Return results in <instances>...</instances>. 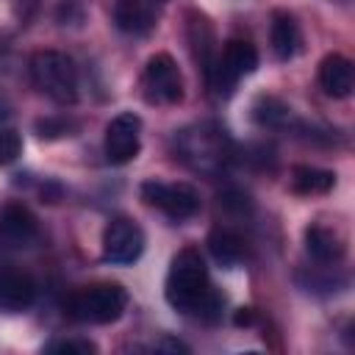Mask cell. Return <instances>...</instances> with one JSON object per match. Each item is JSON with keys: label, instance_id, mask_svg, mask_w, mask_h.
Instances as JSON below:
<instances>
[{"label": "cell", "instance_id": "9a60e30c", "mask_svg": "<svg viewBox=\"0 0 355 355\" xmlns=\"http://www.w3.org/2000/svg\"><path fill=\"white\" fill-rule=\"evenodd\" d=\"M189 42H191V53H194V61L200 64L202 75L208 78V72L214 69V61H216V47H214V31L208 25V19L197 11L189 14Z\"/></svg>", "mask_w": 355, "mask_h": 355}, {"label": "cell", "instance_id": "8fae6325", "mask_svg": "<svg viewBox=\"0 0 355 355\" xmlns=\"http://www.w3.org/2000/svg\"><path fill=\"white\" fill-rule=\"evenodd\" d=\"M36 300V280L14 266H0V311L19 313Z\"/></svg>", "mask_w": 355, "mask_h": 355}, {"label": "cell", "instance_id": "e0dca14e", "mask_svg": "<svg viewBox=\"0 0 355 355\" xmlns=\"http://www.w3.org/2000/svg\"><path fill=\"white\" fill-rule=\"evenodd\" d=\"M208 252L214 255L216 263H222L225 269H233L244 258V241L239 233H233L227 227H214L208 233Z\"/></svg>", "mask_w": 355, "mask_h": 355}, {"label": "cell", "instance_id": "4fadbf2b", "mask_svg": "<svg viewBox=\"0 0 355 355\" xmlns=\"http://www.w3.org/2000/svg\"><path fill=\"white\" fill-rule=\"evenodd\" d=\"M272 50L280 61H288L300 53V44H302V33H300V25L297 19L288 14V11H275L272 14Z\"/></svg>", "mask_w": 355, "mask_h": 355}, {"label": "cell", "instance_id": "cb8c5ba5", "mask_svg": "<svg viewBox=\"0 0 355 355\" xmlns=\"http://www.w3.org/2000/svg\"><path fill=\"white\" fill-rule=\"evenodd\" d=\"M233 322H236L239 327H241V324H252V322H255V311H252V308H241V311L233 316Z\"/></svg>", "mask_w": 355, "mask_h": 355}, {"label": "cell", "instance_id": "ffe728a7", "mask_svg": "<svg viewBox=\"0 0 355 355\" xmlns=\"http://www.w3.org/2000/svg\"><path fill=\"white\" fill-rule=\"evenodd\" d=\"M44 349L58 352V355H92V352H97V344L89 338H55Z\"/></svg>", "mask_w": 355, "mask_h": 355}, {"label": "cell", "instance_id": "7402d4cb", "mask_svg": "<svg viewBox=\"0 0 355 355\" xmlns=\"http://www.w3.org/2000/svg\"><path fill=\"white\" fill-rule=\"evenodd\" d=\"M22 153V139L17 130H0V166H8L19 158Z\"/></svg>", "mask_w": 355, "mask_h": 355}, {"label": "cell", "instance_id": "8992f818", "mask_svg": "<svg viewBox=\"0 0 355 355\" xmlns=\"http://www.w3.org/2000/svg\"><path fill=\"white\" fill-rule=\"evenodd\" d=\"M141 200L161 214H166L172 222H183L200 211V194L189 183H161V180H144L141 183Z\"/></svg>", "mask_w": 355, "mask_h": 355}, {"label": "cell", "instance_id": "2e32d148", "mask_svg": "<svg viewBox=\"0 0 355 355\" xmlns=\"http://www.w3.org/2000/svg\"><path fill=\"white\" fill-rule=\"evenodd\" d=\"M305 247H308V255L313 261H319V263H336L344 255L341 239L333 230L322 227V225H311L305 230Z\"/></svg>", "mask_w": 355, "mask_h": 355}, {"label": "cell", "instance_id": "277c9868", "mask_svg": "<svg viewBox=\"0 0 355 355\" xmlns=\"http://www.w3.org/2000/svg\"><path fill=\"white\" fill-rule=\"evenodd\" d=\"M255 67H258V50H255V44L247 42V39H230L225 44L222 55H216L214 69L208 72L205 80H208V86L216 94H230L233 86L244 75L255 72Z\"/></svg>", "mask_w": 355, "mask_h": 355}, {"label": "cell", "instance_id": "5bb4252c", "mask_svg": "<svg viewBox=\"0 0 355 355\" xmlns=\"http://www.w3.org/2000/svg\"><path fill=\"white\" fill-rule=\"evenodd\" d=\"M114 17L125 33L141 36L155 25V0H119Z\"/></svg>", "mask_w": 355, "mask_h": 355}, {"label": "cell", "instance_id": "30bf717a", "mask_svg": "<svg viewBox=\"0 0 355 355\" xmlns=\"http://www.w3.org/2000/svg\"><path fill=\"white\" fill-rule=\"evenodd\" d=\"M36 233H39L36 216L25 205L11 202L0 211V252L28 247L36 239Z\"/></svg>", "mask_w": 355, "mask_h": 355}, {"label": "cell", "instance_id": "d6986e66", "mask_svg": "<svg viewBox=\"0 0 355 355\" xmlns=\"http://www.w3.org/2000/svg\"><path fill=\"white\" fill-rule=\"evenodd\" d=\"M252 116H255V122H258V125L277 128V125H283V122H286L288 108H286L280 100H275V97H258V100H255V105H252Z\"/></svg>", "mask_w": 355, "mask_h": 355}, {"label": "cell", "instance_id": "9c48e42d", "mask_svg": "<svg viewBox=\"0 0 355 355\" xmlns=\"http://www.w3.org/2000/svg\"><path fill=\"white\" fill-rule=\"evenodd\" d=\"M141 147V119L133 111L116 114L105 128V158L108 164H128Z\"/></svg>", "mask_w": 355, "mask_h": 355}, {"label": "cell", "instance_id": "5b68a950", "mask_svg": "<svg viewBox=\"0 0 355 355\" xmlns=\"http://www.w3.org/2000/svg\"><path fill=\"white\" fill-rule=\"evenodd\" d=\"M141 92L153 105H178L183 100V75L169 53H155L144 64Z\"/></svg>", "mask_w": 355, "mask_h": 355}, {"label": "cell", "instance_id": "6da1fadb", "mask_svg": "<svg viewBox=\"0 0 355 355\" xmlns=\"http://www.w3.org/2000/svg\"><path fill=\"white\" fill-rule=\"evenodd\" d=\"M164 294L175 311L197 313L208 322H214L219 316V308H222V297L211 288L208 266L194 247H186L172 258Z\"/></svg>", "mask_w": 355, "mask_h": 355}, {"label": "cell", "instance_id": "603a6c76", "mask_svg": "<svg viewBox=\"0 0 355 355\" xmlns=\"http://www.w3.org/2000/svg\"><path fill=\"white\" fill-rule=\"evenodd\" d=\"M219 202H222L227 211H236V214H244V211H250V197H247L244 191H236V189L225 191V194L219 197Z\"/></svg>", "mask_w": 355, "mask_h": 355}, {"label": "cell", "instance_id": "52a82bcc", "mask_svg": "<svg viewBox=\"0 0 355 355\" xmlns=\"http://www.w3.org/2000/svg\"><path fill=\"white\" fill-rule=\"evenodd\" d=\"M180 150H183V158L194 169H202V172L219 169L225 164V158H227L225 130H219L214 125H200L194 130H183Z\"/></svg>", "mask_w": 355, "mask_h": 355}, {"label": "cell", "instance_id": "44dd1931", "mask_svg": "<svg viewBox=\"0 0 355 355\" xmlns=\"http://www.w3.org/2000/svg\"><path fill=\"white\" fill-rule=\"evenodd\" d=\"M69 130H75V122H69L64 116H47V119L36 122V133L42 139H61V136H69Z\"/></svg>", "mask_w": 355, "mask_h": 355}, {"label": "cell", "instance_id": "ba28073f", "mask_svg": "<svg viewBox=\"0 0 355 355\" xmlns=\"http://www.w3.org/2000/svg\"><path fill=\"white\" fill-rule=\"evenodd\" d=\"M141 252H144V233L133 219L116 216L105 225V230H103V261H108L114 266H128V263L139 261Z\"/></svg>", "mask_w": 355, "mask_h": 355}, {"label": "cell", "instance_id": "7c38bea8", "mask_svg": "<svg viewBox=\"0 0 355 355\" xmlns=\"http://www.w3.org/2000/svg\"><path fill=\"white\" fill-rule=\"evenodd\" d=\"M319 86L324 89L327 97H336V100H344L352 94V86H355V72H352V61L338 55V53H330L322 58L319 64Z\"/></svg>", "mask_w": 355, "mask_h": 355}, {"label": "cell", "instance_id": "ac0fdd59", "mask_svg": "<svg viewBox=\"0 0 355 355\" xmlns=\"http://www.w3.org/2000/svg\"><path fill=\"white\" fill-rule=\"evenodd\" d=\"M336 186V172L319 166H294L291 169V189L297 194H327Z\"/></svg>", "mask_w": 355, "mask_h": 355}, {"label": "cell", "instance_id": "7a4b0ae2", "mask_svg": "<svg viewBox=\"0 0 355 355\" xmlns=\"http://www.w3.org/2000/svg\"><path fill=\"white\" fill-rule=\"evenodd\" d=\"M33 86L58 105L78 103V69L75 61L58 50H39L31 58Z\"/></svg>", "mask_w": 355, "mask_h": 355}, {"label": "cell", "instance_id": "3957f363", "mask_svg": "<svg viewBox=\"0 0 355 355\" xmlns=\"http://www.w3.org/2000/svg\"><path fill=\"white\" fill-rule=\"evenodd\" d=\"M128 308V291L119 283H94L69 297V316L83 324L116 322Z\"/></svg>", "mask_w": 355, "mask_h": 355}]
</instances>
